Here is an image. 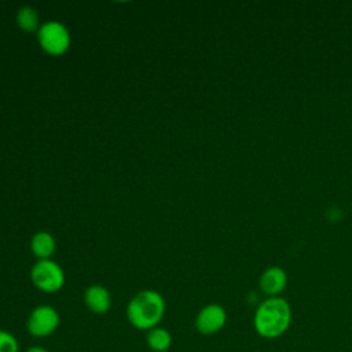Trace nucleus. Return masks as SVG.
<instances>
[{
	"label": "nucleus",
	"instance_id": "obj_10",
	"mask_svg": "<svg viewBox=\"0 0 352 352\" xmlns=\"http://www.w3.org/2000/svg\"><path fill=\"white\" fill-rule=\"evenodd\" d=\"M146 342L154 352H166L172 346V334L166 329L157 326L147 331Z\"/></svg>",
	"mask_w": 352,
	"mask_h": 352
},
{
	"label": "nucleus",
	"instance_id": "obj_2",
	"mask_svg": "<svg viewBox=\"0 0 352 352\" xmlns=\"http://www.w3.org/2000/svg\"><path fill=\"white\" fill-rule=\"evenodd\" d=\"M165 314V300L155 290H142L126 307V318L138 330H150L160 324Z\"/></svg>",
	"mask_w": 352,
	"mask_h": 352
},
{
	"label": "nucleus",
	"instance_id": "obj_4",
	"mask_svg": "<svg viewBox=\"0 0 352 352\" xmlns=\"http://www.w3.org/2000/svg\"><path fill=\"white\" fill-rule=\"evenodd\" d=\"M30 278L34 286L45 293H55L65 283L63 270L52 260H38L30 271Z\"/></svg>",
	"mask_w": 352,
	"mask_h": 352
},
{
	"label": "nucleus",
	"instance_id": "obj_5",
	"mask_svg": "<svg viewBox=\"0 0 352 352\" xmlns=\"http://www.w3.org/2000/svg\"><path fill=\"white\" fill-rule=\"evenodd\" d=\"M59 323L60 316L54 307L38 305L30 312L26 320V329L34 338H45L55 333Z\"/></svg>",
	"mask_w": 352,
	"mask_h": 352
},
{
	"label": "nucleus",
	"instance_id": "obj_7",
	"mask_svg": "<svg viewBox=\"0 0 352 352\" xmlns=\"http://www.w3.org/2000/svg\"><path fill=\"white\" fill-rule=\"evenodd\" d=\"M84 302L91 312L103 315L111 307V296L106 287L100 285H92L84 293Z\"/></svg>",
	"mask_w": 352,
	"mask_h": 352
},
{
	"label": "nucleus",
	"instance_id": "obj_1",
	"mask_svg": "<svg viewBox=\"0 0 352 352\" xmlns=\"http://www.w3.org/2000/svg\"><path fill=\"white\" fill-rule=\"evenodd\" d=\"M292 311L282 297H268L256 309L253 324L264 338H276L290 326Z\"/></svg>",
	"mask_w": 352,
	"mask_h": 352
},
{
	"label": "nucleus",
	"instance_id": "obj_3",
	"mask_svg": "<svg viewBox=\"0 0 352 352\" xmlns=\"http://www.w3.org/2000/svg\"><path fill=\"white\" fill-rule=\"evenodd\" d=\"M40 47L50 55H62L69 50L70 34L66 26L58 21H50L40 25L37 30Z\"/></svg>",
	"mask_w": 352,
	"mask_h": 352
},
{
	"label": "nucleus",
	"instance_id": "obj_9",
	"mask_svg": "<svg viewBox=\"0 0 352 352\" xmlns=\"http://www.w3.org/2000/svg\"><path fill=\"white\" fill-rule=\"evenodd\" d=\"M30 248H32L33 254L38 260H48L54 254L56 243L51 234H48L45 231H40L33 235V238L30 241Z\"/></svg>",
	"mask_w": 352,
	"mask_h": 352
},
{
	"label": "nucleus",
	"instance_id": "obj_8",
	"mask_svg": "<svg viewBox=\"0 0 352 352\" xmlns=\"http://www.w3.org/2000/svg\"><path fill=\"white\" fill-rule=\"evenodd\" d=\"M287 283V275L280 267H270L260 276V289L270 297H278Z\"/></svg>",
	"mask_w": 352,
	"mask_h": 352
},
{
	"label": "nucleus",
	"instance_id": "obj_6",
	"mask_svg": "<svg viewBox=\"0 0 352 352\" xmlns=\"http://www.w3.org/2000/svg\"><path fill=\"white\" fill-rule=\"evenodd\" d=\"M227 320L226 309L219 304L205 305L195 318V327L204 336H210L220 331Z\"/></svg>",
	"mask_w": 352,
	"mask_h": 352
},
{
	"label": "nucleus",
	"instance_id": "obj_11",
	"mask_svg": "<svg viewBox=\"0 0 352 352\" xmlns=\"http://www.w3.org/2000/svg\"><path fill=\"white\" fill-rule=\"evenodd\" d=\"M16 23L25 32L38 30V14L33 7L25 6L16 14Z\"/></svg>",
	"mask_w": 352,
	"mask_h": 352
},
{
	"label": "nucleus",
	"instance_id": "obj_13",
	"mask_svg": "<svg viewBox=\"0 0 352 352\" xmlns=\"http://www.w3.org/2000/svg\"><path fill=\"white\" fill-rule=\"evenodd\" d=\"M25 352H50V351H47V349H45V348H43V346L33 345V346H30L29 349H26Z\"/></svg>",
	"mask_w": 352,
	"mask_h": 352
},
{
	"label": "nucleus",
	"instance_id": "obj_12",
	"mask_svg": "<svg viewBox=\"0 0 352 352\" xmlns=\"http://www.w3.org/2000/svg\"><path fill=\"white\" fill-rule=\"evenodd\" d=\"M0 352H19V342L16 337L7 331L0 329Z\"/></svg>",
	"mask_w": 352,
	"mask_h": 352
}]
</instances>
